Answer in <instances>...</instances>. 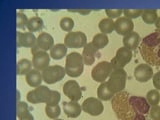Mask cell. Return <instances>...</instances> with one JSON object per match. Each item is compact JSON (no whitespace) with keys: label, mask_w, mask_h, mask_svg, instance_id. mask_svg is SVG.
Listing matches in <instances>:
<instances>
[{"label":"cell","mask_w":160,"mask_h":120,"mask_svg":"<svg viewBox=\"0 0 160 120\" xmlns=\"http://www.w3.org/2000/svg\"><path fill=\"white\" fill-rule=\"evenodd\" d=\"M111 107L118 120H146L150 110L146 98L130 95L126 91L114 95Z\"/></svg>","instance_id":"1"},{"label":"cell","mask_w":160,"mask_h":120,"mask_svg":"<svg viewBox=\"0 0 160 120\" xmlns=\"http://www.w3.org/2000/svg\"><path fill=\"white\" fill-rule=\"evenodd\" d=\"M139 52L150 66H160V31L145 36L139 45Z\"/></svg>","instance_id":"2"},{"label":"cell","mask_w":160,"mask_h":120,"mask_svg":"<svg viewBox=\"0 0 160 120\" xmlns=\"http://www.w3.org/2000/svg\"><path fill=\"white\" fill-rule=\"evenodd\" d=\"M65 71L70 77H78L83 73L84 60L82 54L78 52H71L66 56L65 60Z\"/></svg>","instance_id":"3"},{"label":"cell","mask_w":160,"mask_h":120,"mask_svg":"<svg viewBox=\"0 0 160 120\" xmlns=\"http://www.w3.org/2000/svg\"><path fill=\"white\" fill-rule=\"evenodd\" d=\"M127 80V73L124 69H115L111 72L107 80V84L110 90L114 93H119L124 91Z\"/></svg>","instance_id":"4"},{"label":"cell","mask_w":160,"mask_h":120,"mask_svg":"<svg viewBox=\"0 0 160 120\" xmlns=\"http://www.w3.org/2000/svg\"><path fill=\"white\" fill-rule=\"evenodd\" d=\"M65 74H66V71L64 67L60 65H50L48 68L42 71V77L45 83L53 84L62 80Z\"/></svg>","instance_id":"5"},{"label":"cell","mask_w":160,"mask_h":120,"mask_svg":"<svg viewBox=\"0 0 160 120\" xmlns=\"http://www.w3.org/2000/svg\"><path fill=\"white\" fill-rule=\"evenodd\" d=\"M132 59V51L126 47H120L117 51L115 56L111 60V66L112 69H123L126 65L131 61Z\"/></svg>","instance_id":"6"},{"label":"cell","mask_w":160,"mask_h":120,"mask_svg":"<svg viewBox=\"0 0 160 120\" xmlns=\"http://www.w3.org/2000/svg\"><path fill=\"white\" fill-rule=\"evenodd\" d=\"M112 71L113 69L111 63L108 61H101L93 67L91 71V76L94 81L103 83L107 78H109Z\"/></svg>","instance_id":"7"},{"label":"cell","mask_w":160,"mask_h":120,"mask_svg":"<svg viewBox=\"0 0 160 120\" xmlns=\"http://www.w3.org/2000/svg\"><path fill=\"white\" fill-rule=\"evenodd\" d=\"M64 44L68 48H81L87 44V37L82 31H70L65 35Z\"/></svg>","instance_id":"8"},{"label":"cell","mask_w":160,"mask_h":120,"mask_svg":"<svg viewBox=\"0 0 160 120\" xmlns=\"http://www.w3.org/2000/svg\"><path fill=\"white\" fill-rule=\"evenodd\" d=\"M51 90L45 85H40L35 89L29 91L26 95L27 101L30 103H46L49 98V95Z\"/></svg>","instance_id":"9"},{"label":"cell","mask_w":160,"mask_h":120,"mask_svg":"<svg viewBox=\"0 0 160 120\" xmlns=\"http://www.w3.org/2000/svg\"><path fill=\"white\" fill-rule=\"evenodd\" d=\"M53 46H54V39L52 37V35L47 32H41L37 36L36 43L31 48V53L33 55L40 51L47 52Z\"/></svg>","instance_id":"10"},{"label":"cell","mask_w":160,"mask_h":120,"mask_svg":"<svg viewBox=\"0 0 160 120\" xmlns=\"http://www.w3.org/2000/svg\"><path fill=\"white\" fill-rule=\"evenodd\" d=\"M81 107L84 112H86L89 115H92V116H98V115L102 114L104 110L101 100L95 97L86 98L83 101Z\"/></svg>","instance_id":"11"},{"label":"cell","mask_w":160,"mask_h":120,"mask_svg":"<svg viewBox=\"0 0 160 120\" xmlns=\"http://www.w3.org/2000/svg\"><path fill=\"white\" fill-rule=\"evenodd\" d=\"M63 93L71 100L78 101L82 97V90L80 85L75 80H68L63 85Z\"/></svg>","instance_id":"12"},{"label":"cell","mask_w":160,"mask_h":120,"mask_svg":"<svg viewBox=\"0 0 160 120\" xmlns=\"http://www.w3.org/2000/svg\"><path fill=\"white\" fill-rule=\"evenodd\" d=\"M153 68L147 63L139 64L134 69V77L139 82H147L153 77Z\"/></svg>","instance_id":"13"},{"label":"cell","mask_w":160,"mask_h":120,"mask_svg":"<svg viewBox=\"0 0 160 120\" xmlns=\"http://www.w3.org/2000/svg\"><path fill=\"white\" fill-rule=\"evenodd\" d=\"M50 54H48L45 51H40L33 54L32 58V64L34 69H37L39 71H43L46 68H48L50 65Z\"/></svg>","instance_id":"14"},{"label":"cell","mask_w":160,"mask_h":120,"mask_svg":"<svg viewBox=\"0 0 160 120\" xmlns=\"http://www.w3.org/2000/svg\"><path fill=\"white\" fill-rule=\"evenodd\" d=\"M82 57L84 60V64L92 65L95 61V59L100 57L99 49L95 47L92 42H89L83 47Z\"/></svg>","instance_id":"15"},{"label":"cell","mask_w":160,"mask_h":120,"mask_svg":"<svg viewBox=\"0 0 160 120\" xmlns=\"http://www.w3.org/2000/svg\"><path fill=\"white\" fill-rule=\"evenodd\" d=\"M134 28V23L131 19L126 17H120L115 21V31L119 35H127L128 33L132 32Z\"/></svg>","instance_id":"16"},{"label":"cell","mask_w":160,"mask_h":120,"mask_svg":"<svg viewBox=\"0 0 160 120\" xmlns=\"http://www.w3.org/2000/svg\"><path fill=\"white\" fill-rule=\"evenodd\" d=\"M37 37L32 32H16V43L18 47L32 48L36 43Z\"/></svg>","instance_id":"17"},{"label":"cell","mask_w":160,"mask_h":120,"mask_svg":"<svg viewBox=\"0 0 160 120\" xmlns=\"http://www.w3.org/2000/svg\"><path fill=\"white\" fill-rule=\"evenodd\" d=\"M63 110L66 116L70 118L78 117L82 111V107L77 101H64L63 102Z\"/></svg>","instance_id":"18"},{"label":"cell","mask_w":160,"mask_h":120,"mask_svg":"<svg viewBox=\"0 0 160 120\" xmlns=\"http://www.w3.org/2000/svg\"><path fill=\"white\" fill-rule=\"evenodd\" d=\"M25 80L29 86L36 88L41 85V82L43 81L42 72H40L37 69H31L30 71L25 75Z\"/></svg>","instance_id":"19"},{"label":"cell","mask_w":160,"mask_h":120,"mask_svg":"<svg viewBox=\"0 0 160 120\" xmlns=\"http://www.w3.org/2000/svg\"><path fill=\"white\" fill-rule=\"evenodd\" d=\"M140 35L137 33V32H130L128 33L127 35H125L123 36V46L126 47L128 49H130L132 51V50L136 49L139 45H140Z\"/></svg>","instance_id":"20"},{"label":"cell","mask_w":160,"mask_h":120,"mask_svg":"<svg viewBox=\"0 0 160 120\" xmlns=\"http://www.w3.org/2000/svg\"><path fill=\"white\" fill-rule=\"evenodd\" d=\"M68 47L64 43H58L54 44V46L50 49V57L54 60H60L64 56H66Z\"/></svg>","instance_id":"21"},{"label":"cell","mask_w":160,"mask_h":120,"mask_svg":"<svg viewBox=\"0 0 160 120\" xmlns=\"http://www.w3.org/2000/svg\"><path fill=\"white\" fill-rule=\"evenodd\" d=\"M114 93L110 90L108 87L107 82H103L100 83V85L97 88V96L98 99L103 100V101H108V100H111L114 96Z\"/></svg>","instance_id":"22"},{"label":"cell","mask_w":160,"mask_h":120,"mask_svg":"<svg viewBox=\"0 0 160 120\" xmlns=\"http://www.w3.org/2000/svg\"><path fill=\"white\" fill-rule=\"evenodd\" d=\"M98 26L101 33L107 35L109 33H112L115 30V21H113V19L108 18V17L103 18L102 20H100Z\"/></svg>","instance_id":"23"},{"label":"cell","mask_w":160,"mask_h":120,"mask_svg":"<svg viewBox=\"0 0 160 120\" xmlns=\"http://www.w3.org/2000/svg\"><path fill=\"white\" fill-rule=\"evenodd\" d=\"M33 66L32 61H30L28 59H20L17 62L16 66V73L18 75H26Z\"/></svg>","instance_id":"24"},{"label":"cell","mask_w":160,"mask_h":120,"mask_svg":"<svg viewBox=\"0 0 160 120\" xmlns=\"http://www.w3.org/2000/svg\"><path fill=\"white\" fill-rule=\"evenodd\" d=\"M142 20L146 24H155L158 19V13L156 9H145L141 14Z\"/></svg>","instance_id":"25"},{"label":"cell","mask_w":160,"mask_h":120,"mask_svg":"<svg viewBox=\"0 0 160 120\" xmlns=\"http://www.w3.org/2000/svg\"><path fill=\"white\" fill-rule=\"evenodd\" d=\"M44 26V23H43V20L42 18H40L38 16H34L31 17L28 20V23H27V29L29 30V32H35V31H39L41 30Z\"/></svg>","instance_id":"26"},{"label":"cell","mask_w":160,"mask_h":120,"mask_svg":"<svg viewBox=\"0 0 160 120\" xmlns=\"http://www.w3.org/2000/svg\"><path fill=\"white\" fill-rule=\"evenodd\" d=\"M109 42V38L106 34L104 33H97L96 35H94V37L92 39V43L94 44V46L100 49H103Z\"/></svg>","instance_id":"27"},{"label":"cell","mask_w":160,"mask_h":120,"mask_svg":"<svg viewBox=\"0 0 160 120\" xmlns=\"http://www.w3.org/2000/svg\"><path fill=\"white\" fill-rule=\"evenodd\" d=\"M45 113L51 119H57L59 117L60 113H61V108L57 105H46L45 106Z\"/></svg>","instance_id":"28"},{"label":"cell","mask_w":160,"mask_h":120,"mask_svg":"<svg viewBox=\"0 0 160 120\" xmlns=\"http://www.w3.org/2000/svg\"><path fill=\"white\" fill-rule=\"evenodd\" d=\"M146 100L149 103L150 106H153V105H158L160 101V93L157 89H152L150 91L147 92L146 94Z\"/></svg>","instance_id":"29"},{"label":"cell","mask_w":160,"mask_h":120,"mask_svg":"<svg viewBox=\"0 0 160 120\" xmlns=\"http://www.w3.org/2000/svg\"><path fill=\"white\" fill-rule=\"evenodd\" d=\"M59 24L63 31L70 32V31H72V29L74 27V20L71 17H63L60 20Z\"/></svg>","instance_id":"30"},{"label":"cell","mask_w":160,"mask_h":120,"mask_svg":"<svg viewBox=\"0 0 160 120\" xmlns=\"http://www.w3.org/2000/svg\"><path fill=\"white\" fill-rule=\"evenodd\" d=\"M27 15L24 14L23 12H17L16 13V26L17 28H24L27 26L28 23Z\"/></svg>","instance_id":"31"},{"label":"cell","mask_w":160,"mask_h":120,"mask_svg":"<svg viewBox=\"0 0 160 120\" xmlns=\"http://www.w3.org/2000/svg\"><path fill=\"white\" fill-rule=\"evenodd\" d=\"M142 12H143V10H141V9H124L123 10L124 17L131 19V20L141 16Z\"/></svg>","instance_id":"32"},{"label":"cell","mask_w":160,"mask_h":120,"mask_svg":"<svg viewBox=\"0 0 160 120\" xmlns=\"http://www.w3.org/2000/svg\"><path fill=\"white\" fill-rule=\"evenodd\" d=\"M29 112V106L26 102H23V101H19L16 104V115L17 117H21L23 116L24 114H26Z\"/></svg>","instance_id":"33"},{"label":"cell","mask_w":160,"mask_h":120,"mask_svg":"<svg viewBox=\"0 0 160 120\" xmlns=\"http://www.w3.org/2000/svg\"><path fill=\"white\" fill-rule=\"evenodd\" d=\"M60 97L61 96H60V93L57 90H51L46 105H57L60 101Z\"/></svg>","instance_id":"34"},{"label":"cell","mask_w":160,"mask_h":120,"mask_svg":"<svg viewBox=\"0 0 160 120\" xmlns=\"http://www.w3.org/2000/svg\"><path fill=\"white\" fill-rule=\"evenodd\" d=\"M149 115H150L151 120H160V106L159 105L150 106Z\"/></svg>","instance_id":"35"},{"label":"cell","mask_w":160,"mask_h":120,"mask_svg":"<svg viewBox=\"0 0 160 120\" xmlns=\"http://www.w3.org/2000/svg\"><path fill=\"white\" fill-rule=\"evenodd\" d=\"M105 13H106L108 18H111V19L116 18V19H118L123 14V10L122 9H106V10H105Z\"/></svg>","instance_id":"36"},{"label":"cell","mask_w":160,"mask_h":120,"mask_svg":"<svg viewBox=\"0 0 160 120\" xmlns=\"http://www.w3.org/2000/svg\"><path fill=\"white\" fill-rule=\"evenodd\" d=\"M152 80H153L154 87L159 91V90H160V70H159L158 72H156V73L153 75Z\"/></svg>","instance_id":"37"},{"label":"cell","mask_w":160,"mask_h":120,"mask_svg":"<svg viewBox=\"0 0 160 120\" xmlns=\"http://www.w3.org/2000/svg\"><path fill=\"white\" fill-rule=\"evenodd\" d=\"M18 119H19V120H34V117H33V115H32L31 113H30V111H29L28 113L24 114L23 116L19 117Z\"/></svg>","instance_id":"38"},{"label":"cell","mask_w":160,"mask_h":120,"mask_svg":"<svg viewBox=\"0 0 160 120\" xmlns=\"http://www.w3.org/2000/svg\"><path fill=\"white\" fill-rule=\"evenodd\" d=\"M68 11H70V12H78V13H80V14H83V15H88L90 12H91V10H84V9H79V10H71V9H69Z\"/></svg>","instance_id":"39"},{"label":"cell","mask_w":160,"mask_h":120,"mask_svg":"<svg viewBox=\"0 0 160 120\" xmlns=\"http://www.w3.org/2000/svg\"><path fill=\"white\" fill-rule=\"evenodd\" d=\"M155 26H156V28L160 31V16H158V19L156 20V22H155Z\"/></svg>","instance_id":"40"},{"label":"cell","mask_w":160,"mask_h":120,"mask_svg":"<svg viewBox=\"0 0 160 120\" xmlns=\"http://www.w3.org/2000/svg\"><path fill=\"white\" fill-rule=\"evenodd\" d=\"M54 120H63V119H54Z\"/></svg>","instance_id":"41"}]
</instances>
